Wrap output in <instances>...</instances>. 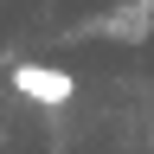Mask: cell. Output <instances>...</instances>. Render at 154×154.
<instances>
[{
  "instance_id": "cell-1",
  "label": "cell",
  "mask_w": 154,
  "mask_h": 154,
  "mask_svg": "<svg viewBox=\"0 0 154 154\" xmlns=\"http://www.w3.org/2000/svg\"><path fill=\"white\" fill-rule=\"evenodd\" d=\"M13 90L26 103H45V109H64L77 96V77L58 71V64H13Z\"/></svg>"
}]
</instances>
